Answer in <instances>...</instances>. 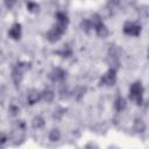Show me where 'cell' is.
<instances>
[{
	"label": "cell",
	"mask_w": 149,
	"mask_h": 149,
	"mask_svg": "<svg viewBox=\"0 0 149 149\" xmlns=\"http://www.w3.org/2000/svg\"><path fill=\"white\" fill-rule=\"evenodd\" d=\"M143 86L141 81H134L129 87V99L135 101L137 105L142 104V95H143Z\"/></svg>",
	"instance_id": "obj_1"
},
{
	"label": "cell",
	"mask_w": 149,
	"mask_h": 149,
	"mask_svg": "<svg viewBox=\"0 0 149 149\" xmlns=\"http://www.w3.org/2000/svg\"><path fill=\"white\" fill-rule=\"evenodd\" d=\"M65 29H66V26L65 24H62L59 22H57L48 33H47V40L51 43H55L57 41L61 40L62 35L65 33Z\"/></svg>",
	"instance_id": "obj_2"
},
{
	"label": "cell",
	"mask_w": 149,
	"mask_h": 149,
	"mask_svg": "<svg viewBox=\"0 0 149 149\" xmlns=\"http://www.w3.org/2000/svg\"><path fill=\"white\" fill-rule=\"evenodd\" d=\"M115 81H116V70L113 68H111L100 78V85H104V86H113Z\"/></svg>",
	"instance_id": "obj_3"
},
{
	"label": "cell",
	"mask_w": 149,
	"mask_h": 149,
	"mask_svg": "<svg viewBox=\"0 0 149 149\" xmlns=\"http://www.w3.org/2000/svg\"><path fill=\"white\" fill-rule=\"evenodd\" d=\"M123 33L128 36H139L141 34V26L135 23V22H126L123 24V28H122Z\"/></svg>",
	"instance_id": "obj_4"
},
{
	"label": "cell",
	"mask_w": 149,
	"mask_h": 149,
	"mask_svg": "<svg viewBox=\"0 0 149 149\" xmlns=\"http://www.w3.org/2000/svg\"><path fill=\"white\" fill-rule=\"evenodd\" d=\"M49 78L52 80V81H63L65 78H66V72L61 69V68H55L50 74H49Z\"/></svg>",
	"instance_id": "obj_5"
},
{
	"label": "cell",
	"mask_w": 149,
	"mask_h": 149,
	"mask_svg": "<svg viewBox=\"0 0 149 149\" xmlns=\"http://www.w3.org/2000/svg\"><path fill=\"white\" fill-rule=\"evenodd\" d=\"M41 99H42V95H41V92H40V91H37V90H35V88L28 91L27 100H28V104H29V105H34V104L38 102Z\"/></svg>",
	"instance_id": "obj_6"
},
{
	"label": "cell",
	"mask_w": 149,
	"mask_h": 149,
	"mask_svg": "<svg viewBox=\"0 0 149 149\" xmlns=\"http://www.w3.org/2000/svg\"><path fill=\"white\" fill-rule=\"evenodd\" d=\"M94 30H95V34H97L99 37H102V38L107 37L108 34H109L108 28L105 26V23H104L102 21H100V22H98V23L94 24Z\"/></svg>",
	"instance_id": "obj_7"
},
{
	"label": "cell",
	"mask_w": 149,
	"mask_h": 149,
	"mask_svg": "<svg viewBox=\"0 0 149 149\" xmlns=\"http://www.w3.org/2000/svg\"><path fill=\"white\" fill-rule=\"evenodd\" d=\"M10 77H12V80L15 85H20V83L22 81V78H23V70L20 69L17 65L14 66V69L12 70Z\"/></svg>",
	"instance_id": "obj_8"
},
{
	"label": "cell",
	"mask_w": 149,
	"mask_h": 149,
	"mask_svg": "<svg viewBox=\"0 0 149 149\" xmlns=\"http://www.w3.org/2000/svg\"><path fill=\"white\" fill-rule=\"evenodd\" d=\"M21 34H22V31H21V24L20 23H14L8 30V35L13 40H20Z\"/></svg>",
	"instance_id": "obj_9"
},
{
	"label": "cell",
	"mask_w": 149,
	"mask_h": 149,
	"mask_svg": "<svg viewBox=\"0 0 149 149\" xmlns=\"http://www.w3.org/2000/svg\"><path fill=\"white\" fill-rule=\"evenodd\" d=\"M133 130L135 133H143L146 130V123L142 119L137 118L134 120V123H133Z\"/></svg>",
	"instance_id": "obj_10"
},
{
	"label": "cell",
	"mask_w": 149,
	"mask_h": 149,
	"mask_svg": "<svg viewBox=\"0 0 149 149\" xmlns=\"http://www.w3.org/2000/svg\"><path fill=\"white\" fill-rule=\"evenodd\" d=\"M126 106H127L126 99H125L123 97L119 95V97L115 99V101H114V108H115L118 112H122V111L126 108Z\"/></svg>",
	"instance_id": "obj_11"
},
{
	"label": "cell",
	"mask_w": 149,
	"mask_h": 149,
	"mask_svg": "<svg viewBox=\"0 0 149 149\" xmlns=\"http://www.w3.org/2000/svg\"><path fill=\"white\" fill-rule=\"evenodd\" d=\"M41 95H42V100H44L45 102H51L54 100V97H55V93L50 88H44L42 92H41Z\"/></svg>",
	"instance_id": "obj_12"
},
{
	"label": "cell",
	"mask_w": 149,
	"mask_h": 149,
	"mask_svg": "<svg viewBox=\"0 0 149 149\" xmlns=\"http://www.w3.org/2000/svg\"><path fill=\"white\" fill-rule=\"evenodd\" d=\"M44 125H45V121H44V119H43L42 116H40V115L35 116V118L31 120V126H33L35 129H41V128L44 127Z\"/></svg>",
	"instance_id": "obj_13"
},
{
	"label": "cell",
	"mask_w": 149,
	"mask_h": 149,
	"mask_svg": "<svg viewBox=\"0 0 149 149\" xmlns=\"http://www.w3.org/2000/svg\"><path fill=\"white\" fill-rule=\"evenodd\" d=\"M80 28L85 31V33H91V30L94 28V26H93V23H92V21L91 20H88V19H84L81 22H80Z\"/></svg>",
	"instance_id": "obj_14"
},
{
	"label": "cell",
	"mask_w": 149,
	"mask_h": 149,
	"mask_svg": "<svg viewBox=\"0 0 149 149\" xmlns=\"http://www.w3.org/2000/svg\"><path fill=\"white\" fill-rule=\"evenodd\" d=\"M56 19H57V22H59V23H62V24L68 26V23H69V17H68V15H66L65 13H63V12H58V13L56 14Z\"/></svg>",
	"instance_id": "obj_15"
},
{
	"label": "cell",
	"mask_w": 149,
	"mask_h": 149,
	"mask_svg": "<svg viewBox=\"0 0 149 149\" xmlns=\"http://www.w3.org/2000/svg\"><path fill=\"white\" fill-rule=\"evenodd\" d=\"M59 139H61V133H59V130L56 129V128L51 129L50 133H49V140H50L51 142H57V141H59Z\"/></svg>",
	"instance_id": "obj_16"
},
{
	"label": "cell",
	"mask_w": 149,
	"mask_h": 149,
	"mask_svg": "<svg viewBox=\"0 0 149 149\" xmlns=\"http://www.w3.org/2000/svg\"><path fill=\"white\" fill-rule=\"evenodd\" d=\"M27 9L30 13H37L40 10V6H38V3L34 2V1H28L27 2Z\"/></svg>",
	"instance_id": "obj_17"
},
{
	"label": "cell",
	"mask_w": 149,
	"mask_h": 149,
	"mask_svg": "<svg viewBox=\"0 0 149 149\" xmlns=\"http://www.w3.org/2000/svg\"><path fill=\"white\" fill-rule=\"evenodd\" d=\"M57 54L61 55L62 57H70V56L72 55V50H71L69 47H65V45H64V48H63L62 50L57 51Z\"/></svg>",
	"instance_id": "obj_18"
},
{
	"label": "cell",
	"mask_w": 149,
	"mask_h": 149,
	"mask_svg": "<svg viewBox=\"0 0 149 149\" xmlns=\"http://www.w3.org/2000/svg\"><path fill=\"white\" fill-rule=\"evenodd\" d=\"M65 108H57V109H55V113H54V118L56 119V120H61L62 119V116L64 115V113H65Z\"/></svg>",
	"instance_id": "obj_19"
},
{
	"label": "cell",
	"mask_w": 149,
	"mask_h": 149,
	"mask_svg": "<svg viewBox=\"0 0 149 149\" xmlns=\"http://www.w3.org/2000/svg\"><path fill=\"white\" fill-rule=\"evenodd\" d=\"M8 111H9V113H10V115H17V114L20 113V107L16 106V105H14V104H12V105L9 106Z\"/></svg>",
	"instance_id": "obj_20"
},
{
	"label": "cell",
	"mask_w": 149,
	"mask_h": 149,
	"mask_svg": "<svg viewBox=\"0 0 149 149\" xmlns=\"http://www.w3.org/2000/svg\"><path fill=\"white\" fill-rule=\"evenodd\" d=\"M3 2H5V6H6L7 8H12V7L15 5L16 0H3Z\"/></svg>",
	"instance_id": "obj_21"
},
{
	"label": "cell",
	"mask_w": 149,
	"mask_h": 149,
	"mask_svg": "<svg viewBox=\"0 0 149 149\" xmlns=\"http://www.w3.org/2000/svg\"><path fill=\"white\" fill-rule=\"evenodd\" d=\"M6 141H7V136H6L5 134H2V135H1V142H2V144H5Z\"/></svg>",
	"instance_id": "obj_22"
},
{
	"label": "cell",
	"mask_w": 149,
	"mask_h": 149,
	"mask_svg": "<svg viewBox=\"0 0 149 149\" xmlns=\"http://www.w3.org/2000/svg\"><path fill=\"white\" fill-rule=\"evenodd\" d=\"M148 59H149V51H148Z\"/></svg>",
	"instance_id": "obj_23"
}]
</instances>
